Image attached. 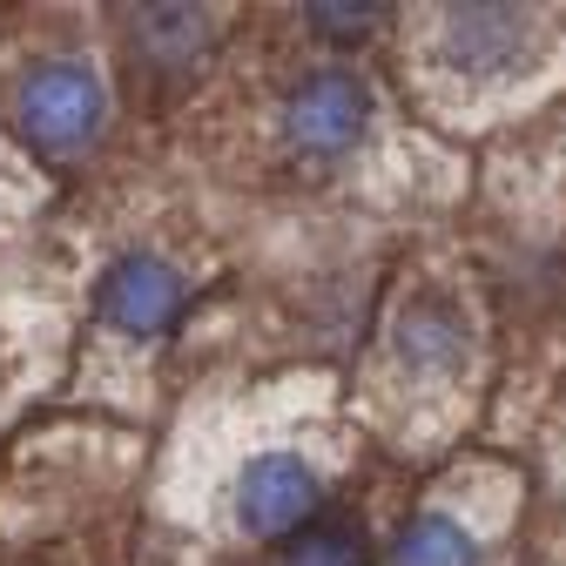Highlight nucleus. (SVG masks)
Instances as JSON below:
<instances>
[{
    "label": "nucleus",
    "instance_id": "nucleus-10",
    "mask_svg": "<svg viewBox=\"0 0 566 566\" xmlns=\"http://www.w3.org/2000/svg\"><path fill=\"white\" fill-rule=\"evenodd\" d=\"M385 21H391L385 8H304V28H311L317 41H331V48H358V41H371Z\"/></svg>",
    "mask_w": 566,
    "mask_h": 566
},
{
    "label": "nucleus",
    "instance_id": "nucleus-5",
    "mask_svg": "<svg viewBox=\"0 0 566 566\" xmlns=\"http://www.w3.org/2000/svg\"><path fill=\"white\" fill-rule=\"evenodd\" d=\"M230 506H237V526L250 539H297L324 506V479H317V465L304 452L270 446V452L243 459Z\"/></svg>",
    "mask_w": 566,
    "mask_h": 566
},
{
    "label": "nucleus",
    "instance_id": "nucleus-2",
    "mask_svg": "<svg viewBox=\"0 0 566 566\" xmlns=\"http://www.w3.org/2000/svg\"><path fill=\"white\" fill-rule=\"evenodd\" d=\"M553 54V21L533 8H446L432 61L459 88H513L533 82Z\"/></svg>",
    "mask_w": 566,
    "mask_h": 566
},
{
    "label": "nucleus",
    "instance_id": "nucleus-8",
    "mask_svg": "<svg viewBox=\"0 0 566 566\" xmlns=\"http://www.w3.org/2000/svg\"><path fill=\"white\" fill-rule=\"evenodd\" d=\"M391 566H479V539L452 513H411L391 539Z\"/></svg>",
    "mask_w": 566,
    "mask_h": 566
},
{
    "label": "nucleus",
    "instance_id": "nucleus-6",
    "mask_svg": "<svg viewBox=\"0 0 566 566\" xmlns=\"http://www.w3.org/2000/svg\"><path fill=\"white\" fill-rule=\"evenodd\" d=\"M472 358V317L452 291H411L391 317V365L418 385H446Z\"/></svg>",
    "mask_w": 566,
    "mask_h": 566
},
{
    "label": "nucleus",
    "instance_id": "nucleus-9",
    "mask_svg": "<svg viewBox=\"0 0 566 566\" xmlns=\"http://www.w3.org/2000/svg\"><path fill=\"white\" fill-rule=\"evenodd\" d=\"M283 566H371V539L350 520H311L297 539H283Z\"/></svg>",
    "mask_w": 566,
    "mask_h": 566
},
{
    "label": "nucleus",
    "instance_id": "nucleus-3",
    "mask_svg": "<svg viewBox=\"0 0 566 566\" xmlns=\"http://www.w3.org/2000/svg\"><path fill=\"white\" fill-rule=\"evenodd\" d=\"M378 102L371 82L350 75V67H304L283 95V142L304 156V163H344L371 142Z\"/></svg>",
    "mask_w": 566,
    "mask_h": 566
},
{
    "label": "nucleus",
    "instance_id": "nucleus-1",
    "mask_svg": "<svg viewBox=\"0 0 566 566\" xmlns=\"http://www.w3.org/2000/svg\"><path fill=\"white\" fill-rule=\"evenodd\" d=\"M14 128L28 149L75 163L108 128V82L82 54H34L14 75Z\"/></svg>",
    "mask_w": 566,
    "mask_h": 566
},
{
    "label": "nucleus",
    "instance_id": "nucleus-7",
    "mask_svg": "<svg viewBox=\"0 0 566 566\" xmlns=\"http://www.w3.org/2000/svg\"><path fill=\"white\" fill-rule=\"evenodd\" d=\"M122 28H128L135 61L149 67V75H163V82L202 67L209 54H217V41H223V21L209 8H128Z\"/></svg>",
    "mask_w": 566,
    "mask_h": 566
},
{
    "label": "nucleus",
    "instance_id": "nucleus-4",
    "mask_svg": "<svg viewBox=\"0 0 566 566\" xmlns=\"http://www.w3.org/2000/svg\"><path fill=\"white\" fill-rule=\"evenodd\" d=\"M95 317L128 344H163L189 317V276L163 250H122L95 276Z\"/></svg>",
    "mask_w": 566,
    "mask_h": 566
}]
</instances>
